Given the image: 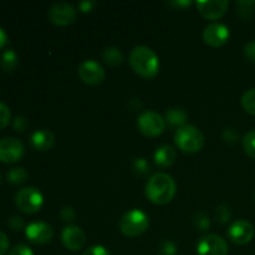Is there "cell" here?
Masks as SVG:
<instances>
[{"instance_id": "obj_1", "label": "cell", "mask_w": 255, "mask_h": 255, "mask_svg": "<svg viewBox=\"0 0 255 255\" xmlns=\"http://www.w3.org/2000/svg\"><path fill=\"white\" fill-rule=\"evenodd\" d=\"M177 184L174 179L167 173H156L148 179L146 184V196L157 206H164L174 198Z\"/></svg>"}, {"instance_id": "obj_2", "label": "cell", "mask_w": 255, "mask_h": 255, "mask_svg": "<svg viewBox=\"0 0 255 255\" xmlns=\"http://www.w3.org/2000/svg\"><path fill=\"white\" fill-rule=\"evenodd\" d=\"M128 62L132 70L143 79H153L159 71L158 56L147 46L133 47L129 52Z\"/></svg>"}, {"instance_id": "obj_3", "label": "cell", "mask_w": 255, "mask_h": 255, "mask_svg": "<svg viewBox=\"0 0 255 255\" xmlns=\"http://www.w3.org/2000/svg\"><path fill=\"white\" fill-rule=\"evenodd\" d=\"M174 142L182 152L186 153H196L204 146V136L197 127L192 125H186L176 131Z\"/></svg>"}, {"instance_id": "obj_4", "label": "cell", "mask_w": 255, "mask_h": 255, "mask_svg": "<svg viewBox=\"0 0 255 255\" xmlns=\"http://www.w3.org/2000/svg\"><path fill=\"white\" fill-rule=\"evenodd\" d=\"M149 218L141 209H131L122 216L120 221V231L124 236L134 238L148 229Z\"/></svg>"}, {"instance_id": "obj_5", "label": "cell", "mask_w": 255, "mask_h": 255, "mask_svg": "<svg viewBox=\"0 0 255 255\" xmlns=\"http://www.w3.org/2000/svg\"><path fill=\"white\" fill-rule=\"evenodd\" d=\"M44 203V197L41 192L35 187H26L20 189L15 196V204L22 213L32 214L40 211Z\"/></svg>"}, {"instance_id": "obj_6", "label": "cell", "mask_w": 255, "mask_h": 255, "mask_svg": "<svg viewBox=\"0 0 255 255\" xmlns=\"http://www.w3.org/2000/svg\"><path fill=\"white\" fill-rule=\"evenodd\" d=\"M137 127L142 134L147 137H157L163 133L166 120L154 111H144L137 119Z\"/></svg>"}, {"instance_id": "obj_7", "label": "cell", "mask_w": 255, "mask_h": 255, "mask_svg": "<svg viewBox=\"0 0 255 255\" xmlns=\"http://www.w3.org/2000/svg\"><path fill=\"white\" fill-rule=\"evenodd\" d=\"M24 144L14 137H5L0 139V162L6 164L15 163L24 156Z\"/></svg>"}, {"instance_id": "obj_8", "label": "cell", "mask_w": 255, "mask_h": 255, "mask_svg": "<svg viewBox=\"0 0 255 255\" xmlns=\"http://www.w3.org/2000/svg\"><path fill=\"white\" fill-rule=\"evenodd\" d=\"M229 248L227 242L216 234L203 237L197 244L198 255H228Z\"/></svg>"}, {"instance_id": "obj_9", "label": "cell", "mask_w": 255, "mask_h": 255, "mask_svg": "<svg viewBox=\"0 0 255 255\" xmlns=\"http://www.w3.org/2000/svg\"><path fill=\"white\" fill-rule=\"evenodd\" d=\"M47 16L54 25L67 26V25H71L76 19V10L67 2H56L50 7Z\"/></svg>"}, {"instance_id": "obj_10", "label": "cell", "mask_w": 255, "mask_h": 255, "mask_svg": "<svg viewBox=\"0 0 255 255\" xmlns=\"http://www.w3.org/2000/svg\"><path fill=\"white\" fill-rule=\"evenodd\" d=\"M79 76L85 84L96 86L104 82L106 74H105L104 67L99 62L95 60H86L80 65Z\"/></svg>"}, {"instance_id": "obj_11", "label": "cell", "mask_w": 255, "mask_h": 255, "mask_svg": "<svg viewBox=\"0 0 255 255\" xmlns=\"http://www.w3.org/2000/svg\"><path fill=\"white\" fill-rule=\"evenodd\" d=\"M25 236L34 244H47L54 238V229L45 222H32L25 228Z\"/></svg>"}, {"instance_id": "obj_12", "label": "cell", "mask_w": 255, "mask_h": 255, "mask_svg": "<svg viewBox=\"0 0 255 255\" xmlns=\"http://www.w3.org/2000/svg\"><path fill=\"white\" fill-rule=\"evenodd\" d=\"M228 238L233 242L234 244L238 246H244V244L249 243L254 237V227L252 223L244 219H238V221L233 222L229 227Z\"/></svg>"}, {"instance_id": "obj_13", "label": "cell", "mask_w": 255, "mask_h": 255, "mask_svg": "<svg viewBox=\"0 0 255 255\" xmlns=\"http://www.w3.org/2000/svg\"><path fill=\"white\" fill-rule=\"evenodd\" d=\"M228 26L221 22H213L209 24L208 26L204 27L203 30V40L207 45L212 47H219L223 46L229 39Z\"/></svg>"}, {"instance_id": "obj_14", "label": "cell", "mask_w": 255, "mask_h": 255, "mask_svg": "<svg viewBox=\"0 0 255 255\" xmlns=\"http://www.w3.org/2000/svg\"><path fill=\"white\" fill-rule=\"evenodd\" d=\"M196 5L202 16L208 20H217L226 14L229 2L227 0H204L196 1Z\"/></svg>"}, {"instance_id": "obj_15", "label": "cell", "mask_w": 255, "mask_h": 255, "mask_svg": "<svg viewBox=\"0 0 255 255\" xmlns=\"http://www.w3.org/2000/svg\"><path fill=\"white\" fill-rule=\"evenodd\" d=\"M61 242L65 248L69 249V251L76 252L81 249L86 243V234L80 227L69 226L62 231Z\"/></svg>"}, {"instance_id": "obj_16", "label": "cell", "mask_w": 255, "mask_h": 255, "mask_svg": "<svg viewBox=\"0 0 255 255\" xmlns=\"http://www.w3.org/2000/svg\"><path fill=\"white\" fill-rule=\"evenodd\" d=\"M30 144L36 151H49L55 144V136L49 129H37L30 137Z\"/></svg>"}, {"instance_id": "obj_17", "label": "cell", "mask_w": 255, "mask_h": 255, "mask_svg": "<svg viewBox=\"0 0 255 255\" xmlns=\"http://www.w3.org/2000/svg\"><path fill=\"white\" fill-rule=\"evenodd\" d=\"M177 153L174 148L169 144H163V146L158 147L153 154L154 163L159 167H169L174 163L176 161Z\"/></svg>"}, {"instance_id": "obj_18", "label": "cell", "mask_w": 255, "mask_h": 255, "mask_svg": "<svg viewBox=\"0 0 255 255\" xmlns=\"http://www.w3.org/2000/svg\"><path fill=\"white\" fill-rule=\"evenodd\" d=\"M188 119V114L186 112V110L178 109V107H174V109L168 110L166 112V120L167 124L169 125L173 128H181V127L186 126V121Z\"/></svg>"}, {"instance_id": "obj_19", "label": "cell", "mask_w": 255, "mask_h": 255, "mask_svg": "<svg viewBox=\"0 0 255 255\" xmlns=\"http://www.w3.org/2000/svg\"><path fill=\"white\" fill-rule=\"evenodd\" d=\"M102 60L106 62L109 66L116 67L124 62V55H122L121 50L117 47L109 46L102 51Z\"/></svg>"}, {"instance_id": "obj_20", "label": "cell", "mask_w": 255, "mask_h": 255, "mask_svg": "<svg viewBox=\"0 0 255 255\" xmlns=\"http://www.w3.org/2000/svg\"><path fill=\"white\" fill-rule=\"evenodd\" d=\"M17 66V55L12 49L6 50L1 54L0 57V67L5 72H11L16 69Z\"/></svg>"}, {"instance_id": "obj_21", "label": "cell", "mask_w": 255, "mask_h": 255, "mask_svg": "<svg viewBox=\"0 0 255 255\" xmlns=\"http://www.w3.org/2000/svg\"><path fill=\"white\" fill-rule=\"evenodd\" d=\"M27 172L26 169L21 168V167H15V168H11L6 174L7 182L12 184H21L24 183L27 179Z\"/></svg>"}, {"instance_id": "obj_22", "label": "cell", "mask_w": 255, "mask_h": 255, "mask_svg": "<svg viewBox=\"0 0 255 255\" xmlns=\"http://www.w3.org/2000/svg\"><path fill=\"white\" fill-rule=\"evenodd\" d=\"M132 169H133L137 176L146 177L151 172V166H149L148 161L146 158L138 157V158H134L133 162H132Z\"/></svg>"}, {"instance_id": "obj_23", "label": "cell", "mask_w": 255, "mask_h": 255, "mask_svg": "<svg viewBox=\"0 0 255 255\" xmlns=\"http://www.w3.org/2000/svg\"><path fill=\"white\" fill-rule=\"evenodd\" d=\"M242 106L248 114L255 116V89L246 91L242 96Z\"/></svg>"}, {"instance_id": "obj_24", "label": "cell", "mask_w": 255, "mask_h": 255, "mask_svg": "<svg viewBox=\"0 0 255 255\" xmlns=\"http://www.w3.org/2000/svg\"><path fill=\"white\" fill-rule=\"evenodd\" d=\"M243 147L247 154L255 159V131H249L243 138Z\"/></svg>"}, {"instance_id": "obj_25", "label": "cell", "mask_w": 255, "mask_h": 255, "mask_svg": "<svg viewBox=\"0 0 255 255\" xmlns=\"http://www.w3.org/2000/svg\"><path fill=\"white\" fill-rule=\"evenodd\" d=\"M237 6H238L239 15L244 17V19H249L254 12L255 1H252V0L251 1H238L237 2Z\"/></svg>"}, {"instance_id": "obj_26", "label": "cell", "mask_w": 255, "mask_h": 255, "mask_svg": "<svg viewBox=\"0 0 255 255\" xmlns=\"http://www.w3.org/2000/svg\"><path fill=\"white\" fill-rule=\"evenodd\" d=\"M193 223L194 227L202 232L208 231L209 227H211V221H209V218L204 213H197L196 216H194Z\"/></svg>"}, {"instance_id": "obj_27", "label": "cell", "mask_w": 255, "mask_h": 255, "mask_svg": "<svg viewBox=\"0 0 255 255\" xmlns=\"http://www.w3.org/2000/svg\"><path fill=\"white\" fill-rule=\"evenodd\" d=\"M158 255H177V247L172 241H163L158 246Z\"/></svg>"}, {"instance_id": "obj_28", "label": "cell", "mask_w": 255, "mask_h": 255, "mask_svg": "<svg viewBox=\"0 0 255 255\" xmlns=\"http://www.w3.org/2000/svg\"><path fill=\"white\" fill-rule=\"evenodd\" d=\"M231 216V209H229V207L226 206V204H221V206H218L216 208V218L219 223L224 224L227 223V222H229Z\"/></svg>"}, {"instance_id": "obj_29", "label": "cell", "mask_w": 255, "mask_h": 255, "mask_svg": "<svg viewBox=\"0 0 255 255\" xmlns=\"http://www.w3.org/2000/svg\"><path fill=\"white\" fill-rule=\"evenodd\" d=\"M11 120V114H10L9 107L0 101V129L7 127Z\"/></svg>"}, {"instance_id": "obj_30", "label": "cell", "mask_w": 255, "mask_h": 255, "mask_svg": "<svg viewBox=\"0 0 255 255\" xmlns=\"http://www.w3.org/2000/svg\"><path fill=\"white\" fill-rule=\"evenodd\" d=\"M27 127H29V121H27L26 117L25 116L15 117L14 122H12V128H14L15 131L19 132V133H22V132L26 131Z\"/></svg>"}, {"instance_id": "obj_31", "label": "cell", "mask_w": 255, "mask_h": 255, "mask_svg": "<svg viewBox=\"0 0 255 255\" xmlns=\"http://www.w3.org/2000/svg\"><path fill=\"white\" fill-rule=\"evenodd\" d=\"M222 137H223L224 142H227V143H229V144H234L239 141V133L233 128L224 129Z\"/></svg>"}, {"instance_id": "obj_32", "label": "cell", "mask_w": 255, "mask_h": 255, "mask_svg": "<svg viewBox=\"0 0 255 255\" xmlns=\"http://www.w3.org/2000/svg\"><path fill=\"white\" fill-rule=\"evenodd\" d=\"M7 255H34V253H32L31 248L27 247L26 244H17L9 252Z\"/></svg>"}, {"instance_id": "obj_33", "label": "cell", "mask_w": 255, "mask_h": 255, "mask_svg": "<svg viewBox=\"0 0 255 255\" xmlns=\"http://www.w3.org/2000/svg\"><path fill=\"white\" fill-rule=\"evenodd\" d=\"M9 227H10V229H11V231H14V232L21 231V229L25 227L24 219H22L21 217H19V216L11 217V218L9 219Z\"/></svg>"}, {"instance_id": "obj_34", "label": "cell", "mask_w": 255, "mask_h": 255, "mask_svg": "<svg viewBox=\"0 0 255 255\" xmlns=\"http://www.w3.org/2000/svg\"><path fill=\"white\" fill-rule=\"evenodd\" d=\"M60 217H61V219L64 222H72L75 219V217H76V213H75L72 207L66 206L60 211Z\"/></svg>"}, {"instance_id": "obj_35", "label": "cell", "mask_w": 255, "mask_h": 255, "mask_svg": "<svg viewBox=\"0 0 255 255\" xmlns=\"http://www.w3.org/2000/svg\"><path fill=\"white\" fill-rule=\"evenodd\" d=\"M82 255H110V252L104 246H94L87 249Z\"/></svg>"}, {"instance_id": "obj_36", "label": "cell", "mask_w": 255, "mask_h": 255, "mask_svg": "<svg viewBox=\"0 0 255 255\" xmlns=\"http://www.w3.org/2000/svg\"><path fill=\"white\" fill-rule=\"evenodd\" d=\"M244 55L248 60L255 64V41H251L244 46Z\"/></svg>"}, {"instance_id": "obj_37", "label": "cell", "mask_w": 255, "mask_h": 255, "mask_svg": "<svg viewBox=\"0 0 255 255\" xmlns=\"http://www.w3.org/2000/svg\"><path fill=\"white\" fill-rule=\"evenodd\" d=\"M9 249V239L6 234L0 232V255H4Z\"/></svg>"}, {"instance_id": "obj_38", "label": "cell", "mask_w": 255, "mask_h": 255, "mask_svg": "<svg viewBox=\"0 0 255 255\" xmlns=\"http://www.w3.org/2000/svg\"><path fill=\"white\" fill-rule=\"evenodd\" d=\"M95 1H91V0H84V1L79 2V9L80 11L82 12H90L94 10L95 7Z\"/></svg>"}, {"instance_id": "obj_39", "label": "cell", "mask_w": 255, "mask_h": 255, "mask_svg": "<svg viewBox=\"0 0 255 255\" xmlns=\"http://www.w3.org/2000/svg\"><path fill=\"white\" fill-rule=\"evenodd\" d=\"M192 1H189V0H174V1H171L169 2V5H172V6L174 7V9H186L187 6H191Z\"/></svg>"}, {"instance_id": "obj_40", "label": "cell", "mask_w": 255, "mask_h": 255, "mask_svg": "<svg viewBox=\"0 0 255 255\" xmlns=\"http://www.w3.org/2000/svg\"><path fill=\"white\" fill-rule=\"evenodd\" d=\"M6 42H7L6 32H5L4 30H2L1 27H0V50H1L2 47L5 46V45H6Z\"/></svg>"}, {"instance_id": "obj_41", "label": "cell", "mask_w": 255, "mask_h": 255, "mask_svg": "<svg viewBox=\"0 0 255 255\" xmlns=\"http://www.w3.org/2000/svg\"><path fill=\"white\" fill-rule=\"evenodd\" d=\"M0 182H1V176H0Z\"/></svg>"}]
</instances>
